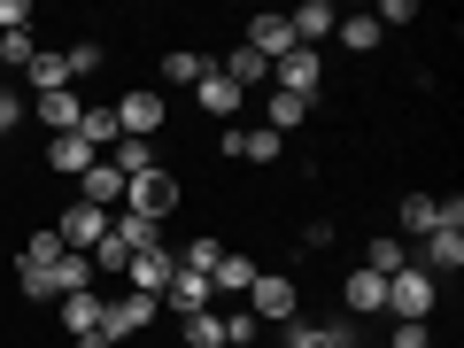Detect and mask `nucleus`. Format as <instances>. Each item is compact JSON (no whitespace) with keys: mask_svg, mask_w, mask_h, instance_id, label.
<instances>
[{"mask_svg":"<svg viewBox=\"0 0 464 348\" xmlns=\"http://www.w3.org/2000/svg\"><path fill=\"white\" fill-rule=\"evenodd\" d=\"M286 341L279 348H356V317H333V325H310V317H295V325H279Z\"/></svg>","mask_w":464,"mask_h":348,"instance_id":"10","label":"nucleus"},{"mask_svg":"<svg viewBox=\"0 0 464 348\" xmlns=\"http://www.w3.org/2000/svg\"><path fill=\"white\" fill-rule=\"evenodd\" d=\"M101 63H109V47H101V39H70V47H63V70H70V78H93Z\"/></svg>","mask_w":464,"mask_h":348,"instance_id":"29","label":"nucleus"},{"mask_svg":"<svg viewBox=\"0 0 464 348\" xmlns=\"http://www.w3.org/2000/svg\"><path fill=\"white\" fill-rule=\"evenodd\" d=\"M380 302H387V279H380V271H348V279H341V317H372Z\"/></svg>","mask_w":464,"mask_h":348,"instance_id":"14","label":"nucleus"},{"mask_svg":"<svg viewBox=\"0 0 464 348\" xmlns=\"http://www.w3.org/2000/svg\"><path fill=\"white\" fill-rule=\"evenodd\" d=\"M433 295H441V279H433V271H395L380 310H395V325H426V317H433Z\"/></svg>","mask_w":464,"mask_h":348,"instance_id":"2","label":"nucleus"},{"mask_svg":"<svg viewBox=\"0 0 464 348\" xmlns=\"http://www.w3.org/2000/svg\"><path fill=\"white\" fill-rule=\"evenodd\" d=\"M201 70H209V54H194V47H170V54H163V78H170V85H194Z\"/></svg>","mask_w":464,"mask_h":348,"instance_id":"31","label":"nucleus"},{"mask_svg":"<svg viewBox=\"0 0 464 348\" xmlns=\"http://www.w3.org/2000/svg\"><path fill=\"white\" fill-rule=\"evenodd\" d=\"M411 271H464V232H426V256Z\"/></svg>","mask_w":464,"mask_h":348,"instance_id":"20","label":"nucleus"},{"mask_svg":"<svg viewBox=\"0 0 464 348\" xmlns=\"http://www.w3.org/2000/svg\"><path fill=\"white\" fill-rule=\"evenodd\" d=\"M256 271H264V264H256V256H240V248H225V264H217V295H248V286H256Z\"/></svg>","mask_w":464,"mask_h":348,"instance_id":"21","label":"nucleus"},{"mask_svg":"<svg viewBox=\"0 0 464 348\" xmlns=\"http://www.w3.org/2000/svg\"><path fill=\"white\" fill-rule=\"evenodd\" d=\"M217 148L240 155V163H279L286 140H279V132H264V124H225V140H217Z\"/></svg>","mask_w":464,"mask_h":348,"instance_id":"11","label":"nucleus"},{"mask_svg":"<svg viewBox=\"0 0 464 348\" xmlns=\"http://www.w3.org/2000/svg\"><path fill=\"white\" fill-rule=\"evenodd\" d=\"M116 209H132V217H148V225H163V217L179 209V179H170V170L155 163L148 179H132V186H124V201H116Z\"/></svg>","mask_w":464,"mask_h":348,"instance_id":"4","label":"nucleus"},{"mask_svg":"<svg viewBox=\"0 0 464 348\" xmlns=\"http://www.w3.org/2000/svg\"><path fill=\"white\" fill-rule=\"evenodd\" d=\"M217 70H225V78L240 85V93H271V63H264V54H248V47H232Z\"/></svg>","mask_w":464,"mask_h":348,"instance_id":"17","label":"nucleus"},{"mask_svg":"<svg viewBox=\"0 0 464 348\" xmlns=\"http://www.w3.org/2000/svg\"><path fill=\"white\" fill-rule=\"evenodd\" d=\"M225 348H264V341H225Z\"/></svg>","mask_w":464,"mask_h":348,"instance_id":"37","label":"nucleus"},{"mask_svg":"<svg viewBox=\"0 0 464 348\" xmlns=\"http://www.w3.org/2000/svg\"><path fill=\"white\" fill-rule=\"evenodd\" d=\"M93 163H101V155L85 148L78 132H63V140H47V170H63V179H85V170H93Z\"/></svg>","mask_w":464,"mask_h":348,"instance_id":"19","label":"nucleus"},{"mask_svg":"<svg viewBox=\"0 0 464 348\" xmlns=\"http://www.w3.org/2000/svg\"><path fill=\"white\" fill-rule=\"evenodd\" d=\"M54 256H70V248L54 240V225H47V232H32V240H24V256H16V264H24V271H47Z\"/></svg>","mask_w":464,"mask_h":348,"instance_id":"30","label":"nucleus"},{"mask_svg":"<svg viewBox=\"0 0 464 348\" xmlns=\"http://www.w3.org/2000/svg\"><path fill=\"white\" fill-rule=\"evenodd\" d=\"M317 78H325V54H317V47H295L286 63H271V93H302V101H317Z\"/></svg>","mask_w":464,"mask_h":348,"instance_id":"7","label":"nucleus"},{"mask_svg":"<svg viewBox=\"0 0 464 348\" xmlns=\"http://www.w3.org/2000/svg\"><path fill=\"white\" fill-rule=\"evenodd\" d=\"M155 310H163V302H155V295H132V286H124V295H109V317H101L109 348H116V341H132V333H148Z\"/></svg>","mask_w":464,"mask_h":348,"instance_id":"6","label":"nucleus"},{"mask_svg":"<svg viewBox=\"0 0 464 348\" xmlns=\"http://www.w3.org/2000/svg\"><path fill=\"white\" fill-rule=\"evenodd\" d=\"M240 47H248V54H264V63H286V54H295V24H286V16H256Z\"/></svg>","mask_w":464,"mask_h":348,"instance_id":"13","label":"nucleus"},{"mask_svg":"<svg viewBox=\"0 0 464 348\" xmlns=\"http://www.w3.org/2000/svg\"><path fill=\"white\" fill-rule=\"evenodd\" d=\"M364 271H380V279H395V271H411V248H402L395 232H380V240L364 248Z\"/></svg>","mask_w":464,"mask_h":348,"instance_id":"25","label":"nucleus"},{"mask_svg":"<svg viewBox=\"0 0 464 348\" xmlns=\"http://www.w3.org/2000/svg\"><path fill=\"white\" fill-rule=\"evenodd\" d=\"M310 109L317 101H302V93H264V132H302V124H310Z\"/></svg>","mask_w":464,"mask_h":348,"instance_id":"15","label":"nucleus"},{"mask_svg":"<svg viewBox=\"0 0 464 348\" xmlns=\"http://www.w3.org/2000/svg\"><path fill=\"white\" fill-rule=\"evenodd\" d=\"M240 302H248L256 325H295V317H302V286L286 279V271H256V286Z\"/></svg>","mask_w":464,"mask_h":348,"instance_id":"1","label":"nucleus"},{"mask_svg":"<svg viewBox=\"0 0 464 348\" xmlns=\"http://www.w3.org/2000/svg\"><path fill=\"white\" fill-rule=\"evenodd\" d=\"M16 124H24V101H16V93H8V85H0V140L16 132Z\"/></svg>","mask_w":464,"mask_h":348,"instance_id":"36","label":"nucleus"},{"mask_svg":"<svg viewBox=\"0 0 464 348\" xmlns=\"http://www.w3.org/2000/svg\"><path fill=\"white\" fill-rule=\"evenodd\" d=\"M286 24H295V47H317V54H325V39H333V24H341V8H333V0H302Z\"/></svg>","mask_w":464,"mask_h":348,"instance_id":"12","label":"nucleus"},{"mask_svg":"<svg viewBox=\"0 0 464 348\" xmlns=\"http://www.w3.org/2000/svg\"><path fill=\"white\" fill-rule=\"evenodd\" d=\"M170 279H179V248H140L132 271H124V286H132V295H155V302H163Z\"/></svg>","mask_w":464,"mask_h":348,"instance_id":"9","label":"nucleus"},{"mask_svg":"<svg viewBox=\"0 0 464 348\" xmlns=\"http://www.w3.org/2000/svg\"><path fill=\"white\" fill-rule=\"evenodd\" d=\"M109 217H116V209H93V201H70V209L54 217V240H63L70 256H93L101 240H109Z\"/></svg>","mask_w":464,"mask_h":348,"instance_id":"3","label":"nucleus"},{"mask_svg":"<svg viewBox=\"0 0 464 348\" xmlns=\"http://www.w3.org/2000/svg\"><path fill=\"white\" fill-rule=\"evenodd\" d=\"M32 32V0H0V39H24Z\"/></svg>","mask_w":464,"mask_h":348,"instance_id":"33","label":"nucleus"},{"mask_svg":"<svg viewBox=\"0 0 464 348\" xmlns=\"http://www.w3.org/2000/svg\"><path fill=\"white\" fill-rule=\"evenodd\" d=\"M101 271H109V279H124V271H132V248H124L116 232H109V240L93 248V279H101Z\"/></svg>","mask_w":464,"mask_h":348,"instance_id":"32","label":"nucleus"},{"mask_svg":"<svg viewBox=\"0 0 464 348\" xmlns=\"http://www.w3.org/2000/svg\"><path fill=\"white\" fill-rule=\"evenodd\" d=\"M179 341H186V348H225V317H217V310L179 317Z\"/></svg>","mask_w":464,"mask_h":348,"instance_id":"26","label":"nucleus"},{"mask_svg":"<svg viewBox=\"0 0 464 348\" xmlns=\"http://www.w3.org/2000/svg\"><path fill=\"white\" fill-rule=\"evenodd\" d=\"M387 348H433V325H395V333H387Z\"/></svg>","mask_w":464,"mask_h":348,"instance_id":"35","label":"nucleus"},{"mask_svg":"<svg viewBox=\"0 0 464 348\" xmlns=\"http://www.w3.org/2000/svg\"><path fill=\"white\" fill-rule=\"evenodd\" d=\"M217 264H225V240H209V232L179 248V271H201V279H217Z\"/></svg>","mask_w":464,"mask_h":348,"instance_id":"27","label":"nucleus"},{"mask_svg":"<svg viewBox=\"0 0 464 348\" xmlns=\"http://www.w3.org/2000/svg\"><path fill=\"white\" fill-rule=\"evenodd\" d=\"M209 295H217V286L201 279V271H179V279L163 286V310L170 317H194V310H209Z\"/></svg>","mask_w":464,"mask_h":348,"instance_id":"16","label":"nucleus"},{"mask_svg":"<svg viewBox=\"0 0 464 348\" xmlns=\"http://www.w3.org/2000/svg\"><path fill=\"white\" fill-rule=\"evenodd\" d=\"M163 93H155V85H132V93H124V101H116V132H124V140H155V132H163Z\"/></svg>","mask_w":464,"mask_h":348,"instance_id":"5","label":"nucleus"},{"mask_svg":"<svg viewBox=\"0 0 464 348\" xmlns=\"http://www.w3.org/2000/svg\"><path fill=\"white\" fill-rule=\"evenodd\" d=\"M0 78H8V47H0Z\"/></svg>","mask_w":464,"mask_h":348,"instance_id":"38","label":"nucleus"},{"mask_svg":"<svg viewBox=\"0 0 464 348\" xmlns=\"http://www.w3.org/2000/svg\"><path fill=\"white\" fill-rule=\"evenodd\" d=\"M78 116H85V93H70V85H63V93H39V124H47L54 140L78 132Z\"/></svg>","mask_w":464,"mask_h":348,"instance_id":"18","label":"nucleus"},{"mask_svg":"<svg viewBox=\"0 0 464 348\" xmlns=\"http://www.w3.org/2000/svg\"><path fill=\"white\" fill-rule=\"evenodd\" d=\"M24 78H32V93H63L70 70H63V54H32V63H24Z\"/></svg>","mask_w":464,"mask_h":348,"instance_id":"28","label":"nucleus"},{"mask_svg":"<svg viewBox=\"0 0 464 348\" xmlns=\"http://www.w3.org/2000/svg\"><path fill=\"white\" fill-rule=\"evenodd\" d=\"M333 39H341L348 54H372V47H380L387 32H380V16H372V8H364V16H341V24H333Z\"/></svg>","mask_w":464,"mask_h":348,"instance_id":"22","label":"nucleus"},{"mask_svg":"<svg viewBox=\"0 0 464 348\" xmlns=\"http://www.w3.org/2000/svg\"><path fill=\"white\" fill-rule=\"evenodd\" d=\"M395 217H402V232H418V240H426V232H441V201H433V194H402Z\"/></svg>","mask_w":464,"mask_h":348,"instance_id":"23","label":"nucleus"},{"mask_svg":"<svg viewBox=\"0 0 464 348\" xmlns=\"http://www.w3.org/2000/svg\"><path fill=\"white\" fill-rule=\"evenodd\" d=\"M78 201H93V209H116V201H124V179H116L109 163H93V170L78 179Z\"/></svg>","mask_w":464,"mask_h":348,"instance_id":"24","label":"nucleus"},{"mask_svg":"<svg viewBox=\"0 0 464 348\" xmlns=\"http://www.w3.org/2000/svg\"><path fill=\"white\" fill-rule=\"evenodd\" d=\"M194 101H201V116H217V124H232V116H240V109H248V93H240V85H232L225 78V70H201V78H194Z\"/></svg>","mask_w":464,"mask_h":348,"instance_id":"8","label":"nucleus"},{"mask_svg":"<svg viewBox=\"0 0 464 348\" xmlns=\"http://www.w3.org/2000/svg\"><path fill=\"white\" fill-rule=\"evenodd\" d=\"M372 16H380V32H387V24H418V0H380Z\"/></svg>","mask_w":464,"mask_h":348,"instance_id":"34","label":"nucleus"}]
</instances>
